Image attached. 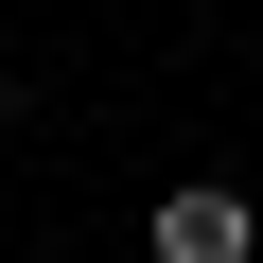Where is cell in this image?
Returning <instances> with one entry per match:
<instances>
[{
  "label": "cell",
  "mask_w": 263,
  "mask_h": 263,
  "mask_svg": "<svg viewBox=\"0 0 263 263\" xmlns=\"http://www.w3.org/2000/svg\"><path fill=\"white\" fill-rule=\"evenodd\" d=\"M0 123H18V53H0Z\"/></svg>",
  "instance_id": "cell-2"
},
{
  "label": "cell",
  "mask_w": 263,
  "mask_h": 263,
  "mask_svg": "<svg viewBox=\"0 0 263 263\" xmlns=\"http://www.w3.org/2000/svg\"><path fill=\"white\" fill-rule=\"evenodd\" d=\"M141 246H158V263H263V193H228V176H176V193L141 211Z\"/></svg>",
  "instance_id": "cell-1"
}]
</instances>
